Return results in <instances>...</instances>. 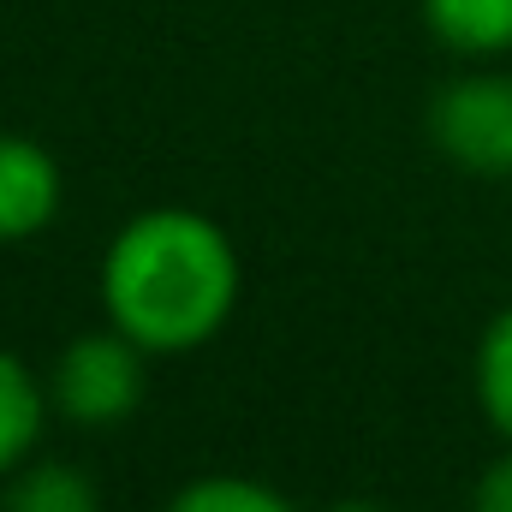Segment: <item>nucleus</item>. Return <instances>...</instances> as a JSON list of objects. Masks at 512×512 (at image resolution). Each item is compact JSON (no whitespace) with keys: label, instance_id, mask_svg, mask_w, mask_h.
I'll return each mask as SVG.
<instances>
[{"label":"nucleus","instance_id":"7ed1b4c3","mask_svg":"<svg viewBox=\"0 0 512 512\" xmlns=\"http://www.w3.org/2000/svg\"><path fill=\"white\" fill-rule=\"evenodd\" d=\"M54 399L66 417L78 423H114L143 399V364H137V340L126 334H90L60 358Z\"/></svg>","mask_w":512,"mask_h":512},{"label":"nucleus","instance_id":"20e7f679","mask_svg":"<svg viewBox=\"0 0 512 512\" xmlns=\"http://www.w3.org/2000/svg\"><path fill=\"white\" fill-rule=\"evenodd\" d=\"M60 209V167L30 137H0V239H30Z\"/></svg>","mask_w":512,"mask_h":512},{"label":"nucleus","instance_id":"39448f33","mask_svg":"<svg viewBox=\"0 0 512 512\" xmlns=\"http://www.w3.org/2000/svg\"><path fill=\"white\" fill-rule=\"evenodd\" d=\"M429 30L465 54L512 48V0H423Z\"/></svg>","mask_w":512,"mask_h":512},{"label":"nucleus","instance_id":"6e6552de","mask_svg":"<svg viewBox=\"0 0 512 512\" xmlns=\"http://www.w3.org/2000/svg\"><path fill=\"white\" fill-rule=\"evenodd\" d=\"M167 512H292V507L274 489L245 483V477H203V483L179 489Z\"/></svg>","mask_w":512,"mask_h":512},{"label":"nucleus","instance_id":"9b49d317","mask_svg":"<svg viewBox=\"0 0 512 512\" xmlns=\"http://www.w3.org/2000/svg\"><path fill=\"white\" fill-rule=\"evenodd\" d=\"M334 512H376V507H364V501H346V507H334Z\"/></svg>","mask_w":512,"mask_h":512},{"label":"nucleus","instance_id":"9d476101","mask_svg":"<svg viewBox=\"0 0 512 512\" xmlns=\"http://www.w3.org/2000/svg\"><path fill=\"white\" fill-rule=\"evenodd\" d=\"M477 512H512V459H501V465L477 483Z\"/></svg>","mask_w":512,"mask_h":512},{"label":"nucleus","instance_id":"0eeeda50","mask_svg":"<svg viewBox=\"0 0 512 512\" xmlns=\"http://www.w3.org/2000/svg\"><path fill=\"white\" fill-rule=\"evenodd\" d=\"M42 429V393L18 370V358H0V471L18 465V453Z\"/></svg>","mask_w":512,"mask_h":512},{"label":"nucleus","instance_id":"f257e3e1","mask_svg":"<svg viewBox=\"0 0 512 512\" xmlns=\"http://www.w3.org/2000/svg\"><path fill=\"white\" fill-rule=\"evenodd\" d=\"M239 292V262L221 227L191 209L137 215L102 262V304L143 352H185L209 340Z\"/></svg>","mask_w":512,"mask_h":512},{"label":"nucleus","instance_id":"f03ea898","mask_svg":"<svg viewBox=\"0 0 512 512\" xmlns=\"http://www.w3.org/2000/svg\"><path fill=\"white\" fill-rule=\"evenodd\" d=\"M435 143L471 173H512V78H465L429 108Z\"/></svg>","mask_w":512,"mask_h":512},{"label":"nucleus","instance_id":"1a4fd4ad","mask_svg":"<svg viewBox=\"0 0 512 512\" xmlns=\"http://www.w3.org/2000/svg\"><path fill=\"white\" fill-rule=\"evenodd\" d=\"M477 393H483V411L495 417V429L512 435V310L489 328V340L477 352Z\"/></svg>","mask_w":512,"mask_h":512},{"label":"nucleus","instance_id":"423d86ee","mask_svg":"<svg viewBox=\"0 0 512 512\" xmlns=\"http://www.w3.org/2000/svg\"><path fill=\"white\" fill-rule=\"evenodd\" d=\"M0 512H96V489L72 465H36L6 489Z\"/></svg>","mask_w":512,"mask_h":512}]
</instances>
